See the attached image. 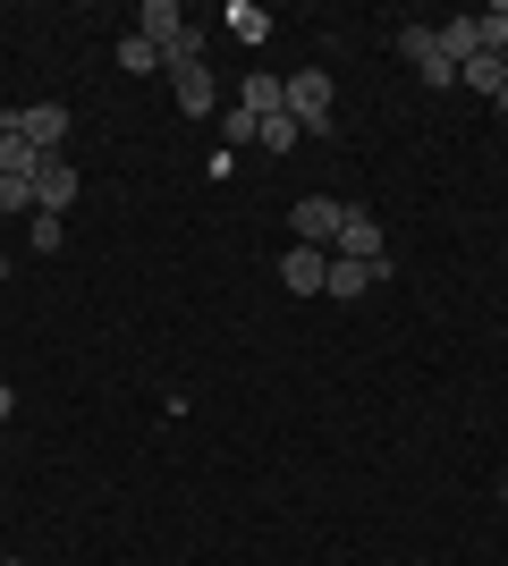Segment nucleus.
Returning a JSON list of instances; mask_svg holds the SVG:
<instances>
[{"mask_svg":"<svg viewBox=\"0 0 508 566\" xmlns=\"http://www.w3.org/2000/svg\"><path fill=\"white\" fill-rule=\"evenodd\" d=\"M136 34L162 51L169 69H178V60H204V25H187L178 0H145V9H136Z\"/></svg>","mask_w":508,"mask_h":566,"instance_id":"obj_1","label":"nucleus"},{"mask_svg":"<svg viewBox=\"0 0 508 566\" xmlns=\"http://www.w3.org/2000/svg\"><path fill=\"white\" fill-rule=\"evenodd\" d=\"M280 111H289L305 136H331V76H322V69L280 76Z\"/></svg>","mask_w":508,"mask_h":566,"instance_id":"obj_2","label":"nucleus"},{"mask_svg":"<svg viewBox=\"0 0 508 566\" xmlns=\"http://www.w3.org/2000/svg\"><path fill=\"white\" fill-rule=\"evenodd\" d=\"M0 127H9V136H25L43 161L69 144V111H60V102H18V111H0Z\"/></svg>","mask_w":508,"mask_h":566,"instance_id":"obj_3","label":"nucleus"},{"mask_svg":"<svg viewBox=\"0 0 508 566\" xmlns=\"http://www.w3.org/2000/svg\"><path fill=\"white\" fill-rule=\"evenodd\" d=\"M331 254H339V262H390L382 220L364 212V203H339V237H331Z\"/></svg>","mask_w":508,"mask_h":566,"instance_id":"obj_4","label":"nucleus"},{"mask_svg":"<svg viewBox=\"0 0 508 566\" xmlns=\"http://www.w3.org/2000/svg\"><path fill=\"white\" fill-rule=\"evenodd\" d=\"M398 60H407V69L424 76L433 94H449V85H458V69L440 60V34H433V25H398Z\"/></svg>","mask_w":508,"mask_h":566,"instance_id":"obj_5","label":"nucleus"},{"mask_svg":"<svg viewBox=\"0 0 508 566\" xmlns=\"http://www.w3.org/2000/svg\"><path fill=\"white\" fill-rule=\"evenodd\" d=\"M76 195H85V178H76V161H60V153H51L43 169H34V212L43 220H60L76 203Z\"/></svg>","mask_w":508,"mask_h":566,"instance_id":"obj_6","label":"nucleus"},{"mask_svg":"<svg viewBox=\"0 0 508 566\" xmlns=\"http://www.w3.org/2000/svg\"><path fill=\"white\" fill-rule=\"evenodd\" d=\"M373 287H390V262H339L322 271V296H339V305H356V296H373Z\"/></svg>","mask_w":508,"mask_h":566,"instance_id":"obj_7","label":"nucleus"},{"mask_svg":"<svg viewBox=\"0 0 508 566\" xmlns=\"http://www.w3.org/2000/svg\"><path fill=\"white\" fill-rule=\"evenodd\" d=\"M169 94H178V111H187V118H212L220 111V85H212L204 60H178V69H169Z\"/></svg>","mask_w":508,"mask_h":566,"instance_id":"obj_8","label":"nucleus"},{"mask_svg":"<svg viewBox=\"0 0 508 566\" xmlns=\"http://www.w3.org/2000/svg\"><path fill=\"white\" fill-rule=\"evenodd\" d=\"M289 229H297V245H322V254H331L339 203H331V195H305V203H289Z\"/></svg>","mask_w":508,"mask_h":566,"instance_id":"obj_9","label":"nucleus"},{"mask_svg":"<svg viewBox=\"0 0 508 566\" xmlns=\"http://www.w3.org/2000/svg\"><path fill=\"white\" fill-rule=\"evenodd\" d=\"M322 271H331L322 245H289V254H280V287H289V296H322Z\"/></svg>","mask_w":508,"mask_h":566,"instance_id":"obj_10","label":"nucleus"},{"mask_svg":"<svg viewBox=\"0 0 508 566\" xmlns=\"http://www.w3.org/2000/svg\"><path fill=\"white\" fill-rule=\"evenodd\" d=\"M433 34H440V60H449V69L484 60V34H475V18H449V25H433Z\"/></svg>","mask_w":508,"mask_h":566,"instance_id":"obj_11","label":"nucleus"},{"mask_svg":"<svg viewBox=\"0 0 508 566\" xmlns=\"http://www.w3.org/2000/svg\"><path fill=\"white\" fill-rule=\"evenodd\" d=\"M238 111L271 118V111H280V76H271V69H246V85H238Z\"/></svg>","mask_w":508,"mask_h":566,"instance_id":"obj_12","label":"nucleus"},{"mask_svg":"<svg viewBox=\"0 0 508 566\" xmlns=\"http://www.w3.org/2000/svg\"><path fill=\"white\" fill-rule=\"evenodd\" d=\"M34 169H43V153H34L25 136H9V127H0V178H25V187H34Z\"/></svg>","mask_w":508,"mask_h":566,"instance_id":"obj_13","label":"nucleus"},{"mask_svg":"<svg viewBox=\"0 0 508 566\" xmlns=\"http://www.w3.org/2000/svg\"><path fill=\"white\" fill-rule=\"evenodd\" d=\"M255 136H263V118L229 102V111H220V153H246V144H255Z\"/></svg>","mask_w":508,"mask_h":566,"instance_id":"obj_14","label":"nucleus"},{"mask_svg":"<svg viewBox=\"0 0 508 566\" xmlns=\"http://www.w3.org/2000/svg\"><path fill=\"white\" fill-rule=\"evenodd\" d=\"M120 69H127V76H153V69H169V60L136 34V25H127V34H120Z\"/></svg>","mask_w":508,"mask_h":566,"instance_id":"obj_15","label":"nucleus"},{"mask_svg":"<svg viewBox=\"0 0 508 566\" xmlns=\"http://www.w3.org/2000/svg\"><path fill=\"white\" fill-rule=\"evenodd\" d=\"M229 34H238V43L255 51V43H263V34H271V18H263V9H255V0H229Z\"/></svg>","mask_w":508,"mask_h":566,"instance_id":"obj_16","label":"nucleus"},{"mask_svg":"<svg viewBox=\"0 0 508 566\" xmlns=\"http://www.w3.org/2000/svg\"><path fill=\"white\" fill-rule=\"evenodd\" d=\"M255 144H263V153H297V144H305V127H297L289 111H271V118H263V136H255Z\"/></svg>","mask_w":508,"mask_h":566,"instance_id":"obj_17","label":"nucleus"},{"mask_svg":"<svg viewBox=\"0 0 508 566\" xmlns=\"http://www.w3.org/2000/svg\"><path fill=\"white\" fill-rule=\"evenodd\" d=\"M458 85H475V94H500L508 76H500V60L484 51V60H466V69H458Z\"/></svg>","mask_w":508,"mask_h":566,"instance_id":"obj_18","label":"nucleus"},{"mask_svg":"<svg viewBox=\"0 0 508 566\" xmlns=\"http://www.w3.org/2000/svg\"><path fill=\"white\" fill-rule=\"evenodd\" d=\"M475 34H484V51H508V0H491L484 18H475Z\"/></svg>","mask_w":508,"mask_h":566,"instance_id":"obj_19","label":"nucleus"},{"mask_svg":"<svg viewBox=\"0 0 508 566\" xmlns=\"http://www.w3.org/2000/svg\"><path fill=\"white\" fill-rule=\"evenodd\" d=\"M60 237H69V229H60V220H43V212L25 220V245H34V254H60Z\"/></svg>","mask_w":508,"mask_h":566,"instance_id":"obj_20","label":"nucleus"},{"mask_svg":"<svg viewBox=\"0 0 508 566\" xmlns=\"http://www.w3.org/2000/svg\"><path fill=\"white\" fill-rule=\"evenodd\" d=\"M0 212H25V220H34V187H25V178H0Z\"/></svg>","mask_w":508,"mask_h":566,"instance_id":"obj_21","label":"nucleus"},{"mask_svg":"<svg viewBox=\"0 0 508 566\" xmlns=\"http://www.w3.org/2000/svg\"><path fill=\"white\" fill-rule=\"evenodd\" d=\"M9 415H18V389H9V380H0V423H9Z\"/></svg>","mask_w":508,"mask_h":566,"instance_id":"obj_22","label":"nucleus"},{"mask_svg":"<svg viewBox=\"0 0 508 566\" xmlns=\"http://www.w3.org/2000/svg\"><path fill=\"white\" fill-rule=\"evenodd\" d=\"M491 60H500V76H508V51H491Z\"/></svg>","mask_w":508,"mask_h":566,"instance_id":"obj_23","label":"nucleus"},{"mask_svg":"<svg viewBox=\"0 0 508 566\" xmlns=\"http://www.w3.org/2000/svg\"><path fill=\"white\" fill-rule=\"evenodd\" d=\"M0 280H9V254H0Z\"/></svg>","mask_w":508,"mask_h":566,"instance_id":"obj_24","label":"nucleus"},{"mask_svg":"<svg viewBox=\"0 0 508 566\" xmlns=\"http://www.w3.org/2000/svg\"><path fill=\"white\" fill-rule=\"evenodd\" d=\"M500 507H508V482H500Z\"/></svg>","mask_w":508,"mask_h":566,"instance_id":"obj_25","label":"nucleus"}]
</instances>
